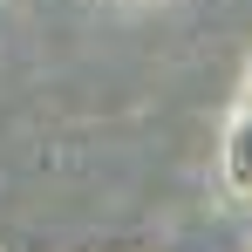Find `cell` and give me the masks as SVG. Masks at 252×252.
I'll return each mask as SVG.
<instances>
[{
  "instance_id": "1",
  "label": "cell",
  "mask_w": 252,
  "mask_h": 252,
  "mask_svg": "<svg viewBox=\"0 0 252 252\" xmlns=\"http://www.w3.org/2000/svg\"><path fill=\"white\" fill-rule=\"evenodd\" d=\"M225 184L239 198H252V102L225 123Z\"/></svg>"
},
{
  "instance_id": "2",
  "label": "cell",
  "mask_w": 252,
  "mask_h": 252,
  "mask_svg": "<svg viewBox=\"0 0 252 252\" xmlns=\"http://www.w3.org/2000/svg\"><path fill=\"white\" fill-rule=\"evenodd\" d=\"M246 102H252V89H246Z\"/></svg>"
}]
</instances>
